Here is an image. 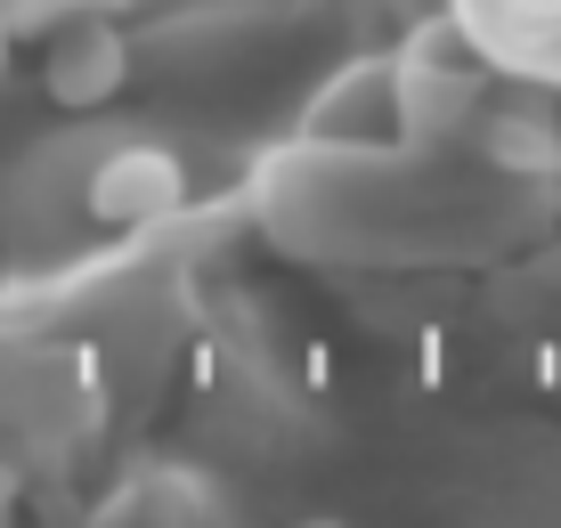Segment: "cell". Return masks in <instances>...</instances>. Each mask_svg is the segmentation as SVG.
Masks as SVG:
<instances>
[{"label": "cell", "instance_id": "7a4b0ae2", "mask_svg": "<svg viewBox=\"0 0 561 528\" xmlns=\"http://www.w3.org/2000/svg\"><path fill=\"white\" fill-rule=\"evenodd\" d=\"M187 204V171L171 147H114L99 171H90V220L106 228H154Z\"/></svg>", "mask_w": 561, "mask_h": 528}, {"label": "cell", "instance_id": "3957f363", "mask_svg": "<svg viewBox=\"0 0 561 528\" xmlns=\"http://www.w3.org/2000/svg\"><path fill=\"white\" fill-rule=\"evenodd\" d=\"M82 9H123V0H0L9 33H49L57 16H82Z\"/></svg>", "mask_w": 561, "mask_h": 528}, {"label": "cell", "instance_id": "277c9868", "mask_svg": "<svg viewBox=\"0 0 561 528\" xmlns=\"http://www.w3.org/2000/svg\"><path fill=\"white\" fill-rule=\"evenodd\" d=\"M9 42H16V33H9V16H0V66H9Z\"/></svg>", "mask_w": 561, "mask_h": 528}, {"label": "cell", "instance_id": "5b68a950", "mask_svg": "<svg viewBox=\"0 0 561 528\" xmlns=\"http://www.w3.org/2000/svg\"><path fill=\"white\" fill-rule=\"evenodd\" d=\"M9 496H16V480H9V472H0V513H9Z\"/></svg>", "mask_w": 561, "mask_h": 528}, {"label": "cell", "instance_id": "6da1fadb", "mask_svg": "<svg viewBox=\"0 0 561 528\" xmlns=\"http://www.w3.org/2000/svg\"><path fill=\"white\" fill-rule=\"evenodd\" d=\"M130 82V33L114 25V9H82V16H57L49 42H42V90L57 106L90 114L106 97H123Z\"/></svg>", "mask_w": 561, "mask_h": 528}]
</instances>
